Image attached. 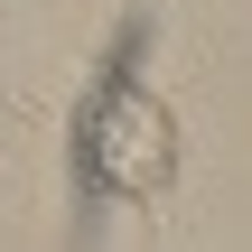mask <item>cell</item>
<instances>
[{
	"label": "cell",
	"instance_id": "6da1fadb",
	"mask_svg": "<svg viewBox=\"0 0 252 252\" xmlns=\"http://www.w3.org/2000/svg\"><path fill=\"white\" fill-rule=\"evenodd\" d=\"M75 178H84V196H103V206H150L168 178H178V122H168V103L131 75V56H112V75L84 94V112H75Z\"/></svg>",
	"mask_w": 252,
	"mask_h": 252
}]
</instances>
